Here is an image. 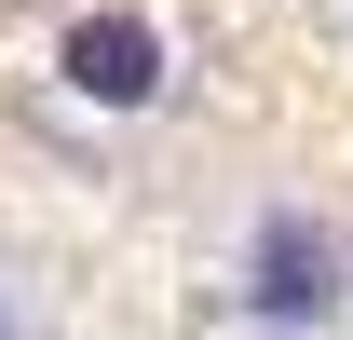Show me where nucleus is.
Segmentation results:
<instances>
[{
  "label": "nucleus",
  "instance_id": "obj_1",
  "mask_svg": "<svg viewBox=\"0 0 353 340\" xmlns=\"http://www.w3.org/2000/svg\"><path fill=\"white\" fill-rule=\"evenodd\" d=\"M218 286H231V313L259 340H340L353 327V218L312 205V191H259Z\"/></svg>",
  "mask_w": 353,
  "mask_h": 340
},
{
  "label": "nucleus",
  "instance_id": "obj_2",
  "mask_svg": "<svg viewBox=\"0 0 353 340\" xmlns=\"http://www.w3.org/2000/svg\"><path fill=\"white\" fill-rule=\"evenodd\" d=\"M176 82H190V55H176L163 14H136V0H95V14H68L41 41V109L68 136H136V123H163Z\"/></svg>",
  "mask_w": 353,
  "mask_h": 340
},
{
  "label": "nucleus",
  "instance_id": "obj_3",
  "mask_svg": "<svg viewBox=\"0 0 353 340\" xmlns=\"http://www.w3.org/2000/svg\"><path fill=\"white\" fill-rule=\"evenodd\" d=\"M0 340H54V286L28 245H0Z\"/></svg>",
  "mask_w": 353,
  "mask_h": 340
}]
</instances>
